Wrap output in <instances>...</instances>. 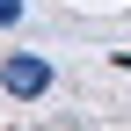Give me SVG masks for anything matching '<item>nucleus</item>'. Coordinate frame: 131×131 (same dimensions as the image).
I'll return each instance as SVG.
<instances>
[{"label":"nucleus","mask_w":131,"mask_h":131,"mask_svg":"<svg viewBox=\"0 0 131 131\" xmlns=\"http://www.w3.org/2000/svg\"><path fill=\"white\" fill-rule=\"evenodd\" d=\"M22 7H29V0H0V29H15V22H22Z\"/></svg>","instance_id":"obj_2"},{"label":"nucleus","mask_w":131,"mask_h":131,"mask_svg":"<svg viewBox=\"0 0 131 131\" xmlns=\"http://www.w3.org/2000/svg\"><path fill=\"white\" fill-rule=\"evenodd\" d=\"M0 88H7L15 102H37V95L51 88V58H37V51H7V58H0Z\"/></svg>","instance_id":"obj_1"}]
</instances>
